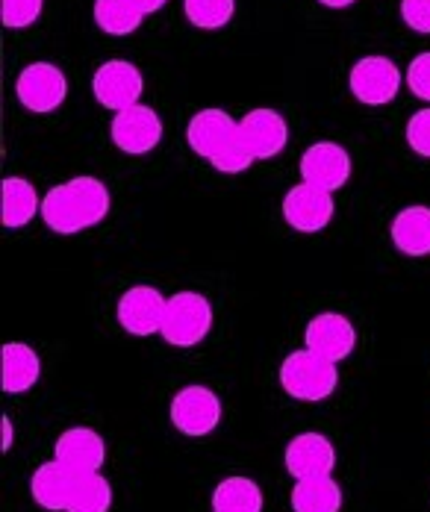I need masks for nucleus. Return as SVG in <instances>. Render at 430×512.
Returning <instances> with one entry per match:
<instances>
[{"label": "nucleus", "mask_w": 430, "mask_h": 512, "mask_svg": "<svg viewBox=\"0 0 430 512\" xmlns=\"http://www.w3.org/2000/svg\"><path fill=\"white\" fill-rule=\"evenodd\" d=\"M283 221L295 230V233H304V236H316L330 227L333 215H336V198L333 192L319 189V186H310V183H298L292 186L286 195H283Z\"/></svg>", "instance_id": "obj_9"}, {"label": "nucleus", "mask_w": 430, "mask_h": 512, "mask_svg": "<svg viewBox=\"0 0 430 512\" xmlns=\"http://www.w3.org/2000/svg\"><path fill=\"white\" fill-rule=\"evenodd\" d=\"M239 136V121L218 106H204L198 109L189 124H186V145L189 151L207 162H213L233 139Z\"/></svg>", "instance_id": "obj_12"}, {"label": "nucleus", "mask_w": 430, "mask_h": 512, "mask_svg": "<svg viewBox=\"0 0 430 512\" xmlns=\"http://www.w3.org/2000/svg\"><path fill=\"white\" fill-rule=\"evenodd\" d=\"M404 139L413 154L430 159V106H422L410 115V121L404 127Z\"/></svg>", "instance_id": "obj_28"}, {"label": "nucleus", "mask_w": 430, "mask_h": 512, "mask_svg": "<svg viewBox=\"0 0 430 512\" xmlns=\"http://www.w3.org/2000/svg\"><path fill=\"white\" fill-rule=\"evenodd\" d=\"M286 471L301 480V477H319V474H333L336 468V445L330 442V436H324L319 430H307L292 436V442L286 445Z\"/></svg>", "instance_id": "obj_15"}, {"label": "nucleus", "mask_w": 430, "mask_h": 512, "mask_svg": "<svg viewBox=\"0 0 430 512\" xmlns=\"http://www.w3.org/2000/svg\"><path fill=\"white\" fill-rule=\"evenodd\" d=\"M298 171H301V180L310 183V186H319L327 192H339L348 186L351 174H354V162L348 148H342L339 142H313L301 159H298Z\"/></svg>", "instance_id": "obj_11"}, {"label": "nucleus", "mask_w": 430, "mask_h": 512, "mask_svg": "<svg viewBox=\"0 0 430 512\" xmlns=\"http://www.w3.org/2000/svg\"><path fill=\"white\" fill-rule=\"evenodd\" d=\"M168 418L177 433H183L189 439H204L218 430V424L224 418V404H221L218 392H213L210 386L189 383L174 392Z\"/></svg>", "instance_id": "obj_4"}, {"label": "nucleus", "mask_w": 430, "mask_h": 512, "mask_svg": "<svg viewBox=\"0 0 430 512\" xmlns=\"http://www.w3.org/2000/svg\"><path fill=\"white\" fill-rule=\"evenodd\" d=\"M389 239L401 256H430V206L410 204L398 209L389 224Z\"/></svg>", "instance_id": "obj_18"}, {"label": "nucleus", "mask_w": 430, "mask_h": 512, "mask_svg": "<svg viewBox=\"0 0 430 512\" xmlns=\"http://www.w3.org/2000/svg\"><path fill=\"white\" fill-rule=\"evenodd\" d=\"M42 380V357L27 342H6L0 357V386L6 395H24Z\"/></svg>", "instance_id": "obj_20"}, {"label": "nucleus", "mask_w": 430, "mask_h": 512, "mask_svg": "<svg viewBox=\"0 0 430 512\" xmlns=\"http://www.w3.org/2000/svg\"><path fill=\"white\" fill-rule=\"evenodd\" d=\"M0 421H3V445H0V448H3V454H6V451H12V445H15V424H12L9 415H3Z\"/></svg>", "instance_id": "obj_31"}, {"label": "nucleus", "mask_w": 430, "mask_h": 512, "mask_svg": "<svg viewBox=\"0 0 430 512\" xmlns=\"http://www.w3.org/2000/svg\"><path fill=\"white\" fill-rule=\"evenodd\" d=\"M322 6H327V9H348V6H354L357 0H319Z\"/></svg>", "instance_id": "obj_33"}, {"label": "nucleus", "mask_w": 430, "mask_h": 512, "mask_svg": "<svg viewBox=\"0 0 430 512\" xmlns=\"http://www.w3.org/2000/svg\"><path fill=\"white\" fill-rule=\"evenodd\" d=\"M33 218H42V195L36 192V186L21 174L3 177V183H0V221H3V227L21 230Z\"/></svg>", "instance_id": "obj_19"}, {"label": "nucleus", "mask_w": 430, "mask_h": 512, "mask_svg": "<svg viewBox=\"0 0 430 512\" xmlns=\"http://www.w3.org/2000/svg\"><path fill=\"white\" fill-rule=\"evenodd\" d=\"M404 89V71L395 59L369 53L348 71V92L363 106H389Z\"/></svg>", "instance_id": "obj_5"}, {"label": "nucleus", "mask_w": 430, "mask_h": 512, "mask_svg": "<svg viewBox=\"0 0 430 512\" xmlns=\"http://www.w3.org/2000/svg\"><path fill=\"white\" fill-rule=\"evenodd\" d=\"M404 83L413 92V98L425 101L430 106V51L416 53L404 71Z\"/></svg>", "instance_id": "obj_29"}, {"label": "nucleus", "mask_w": 430, "mask_h": 512, "mask_svg": "<svg viewBox=\"0 0 430 512\" xmlns=\"http://www.w3.org/2000/svg\"><path fill=\"white\" fill-rule=\"evenodd\" d=\"M304 348L339 365L357 348V327L342 312H319L304 330Z\"/></svg>", "instance_id": "obj_13"}, {"label": "nucleus", "mask_w": 430, "mask_h": 512, "mask_svg": "<svg viewBox=\"0 0 430 512\" xmlns=\"http://www.w3.org/2000/svg\"><path fill=\"white\" fill-rule=\"evenodd\" d=\"M342 501H345V495L333 474L301 477V480H295V486L289 492L292 512H339Z\"/></svg>", "instance_id": "obj_21"}, {"label": "nucleus", "mask_w": 430, "mask_h": 512, "mask_svg": "<svg viewBox=\"0 0 430 512\" xmlns=\"http://www.w3.org/2000/svg\"><path fill=\"white\" fill-rule=\"evenodd\" d=\"M254 162H257V156H254V151L248 148V142L239 133L221 154L215 156L210 165H213L215 171H221V174H245Z\"/></svg>", "instance_id": "obj_27"}, {"label": "nucleus", "mask_w": 430, "mask_h": 512, "mask_svg": "<svg viewBox=\"0 0 430 512\" xmlns=\"http://www.w3.org/2000/svg\"><path fill=\"white\" fill-rule=\"evenodd\" d=\"M0 12L6 30H27L42 18L45 0H0Z\"/></svg>", "instance_id": "obj_26"}, {"label": "nucleus", "mask_w": 430, "mask_h": 512, "mask_svg": "<svg viewBox=\"0 0 430 512\" xmlns=\"http://www.w3.org/2000/svg\"><path fill=\"white\" fill-rule=\"evenodd\" d=\"M142 92H145V74L130 59H107L92 74V95L112 115L142 103Z\"/></svg>", "instance_id": "obj_8"}, {"label": "nucleus", "mask_w": 430, "mask_h": 512, "mask_svg": "<svg viewBox=\"0 0 430 512\" xmlns=\"http://www.w3.org/2000/svg\"><path fill=\"white\" fill-rule=\"evenodd\" d=\"M183 15L198 30H224L236 15V0H183Z\"/></svg>", "instance_id": "obj_25"}, {"label": "nucleus", "mask_w": 430, "mask_h": 512, "mask_svg": "<svg viewBox=\"0 0 430 512\" xmlns=\"http://www.w3.org/2000/svg\"><path fill=\"white\" fill-rule=\"evenodd\" d=\"M277 380L289 398L301 404H322L339 389V365L301 348L280 362Z\"/></svg>", "instance_id": "obj_2"}, {"label": "nucleus", "mask_w": 430, "mask_h": 512, "mask_svg": "<svg viewBox=\"0 0 430 512\" xmlns=\"http://www.w3.org/2000/svg\"><path fill=\"white\" fill-rule=\"evenodd\" d=\"M401 21L419 33V36H430V0H401Z\"/></svg>", "instance_id": "obj_30"}, {"label": "nucleus", "mask_w": 430, "mask_h": 512, "mask_svg": "<svg viewBox=\"0 0 430 512\" xmlns=\"http://www.w3.org/2000/svg\"><path fill=\"white\" fill-rule=\"evenodd\" d=\"M80 474H86V471H77V468H71V465L59 460L42 462L30 477V495L42 510L65 512Z\"/></svg>", "instance_id": "obj_16"}, {"label": "nucleus", "mask_w": 430, "mask_h": 512, "mask_svg": "<svg viewBox=\"0 0 430 512\" xmlns=\"http://www.w3.org/2000/svg\"><path fill=\"white\" fill-rule=\"evenodd\" d=\"M15 98L33 115H51L68 98V77L56 62H30L15 77Z\"/></svg>", "instance_id": "obj_6"}, {"label": "nucleus", "mask_w": 430, "mask_h": 512, "mask_svg": "<svg viewBox=\"0 0 430 512\" xmlns=\"http://www.w3.org/2000/svg\"><path fill=\"white\" fill-rule=\"evenodd\" d=\"M165 304H168V298L162 295L157 286L139 283V286H130L118 298L115 318H118L121 330L130 333V336H136V339L160 336L162 318H165Z\"/></svg>", "instance_id": "obj_10"}, {"label": "nucleus", "mask_w": 430, "mask_h": 512, "mask_svg": "<svg viewBox=\"0 0 430 512\" xmlns=\"http://www.w3.org/2000/svg\"><path fill=\"white\" fill-rule=\"evenodd\" d=\"M213 512H263L266 495L254 477L230 474L213 489Z\"/></svg>", "instance_id": "obj_22"}, {"label": "nucleus", "mask_w": 430, "mask_h": 512, "mask_svg": "<svg viewBox=\"0 0 430 512\" xmlns=\"http://www.w3.org/2000/svg\"><path fill=\"white\" fill-rule=\"evenodd\" d=\"M213 321L215 312L210 298L201 292L183 289V292H174L165 304L160 336L171 348L189 351V348H198L210 336Z\"/></svg>", "instance_id": "obj_3"}, {"label": "nucleus", "mask_w": 430, "mask_h": 512, "mask_svg": "<svg viewBox=\"0 0 430 512\" xmlns=\"http://www.w3.org/2000/svg\"><path fill=\"white\" fill-rule=\"evenodd\" d=\"M109 209V186L92 174L62 180L42 195V221L56 236H77L98 227L101 221H107Z\"/></svg>", "instance_id": "obj_1"}, {"label": "nucleus", "mask_w": 430, "mask_h": 512, "mask_svg": "<svg viewBox=\"0 0 430 512\" xmlns=\"http://www.w3.org/2000/svg\"><path fill=\"white\" fill-rule=\"evenodd\" d=\"M165 3H168V0H136V6L145 12V18H148V15H157Z\"/></svg>", "instance_id": "obj_32"}, {"label": "nucleus", "mask_w": 430, "mask_h": 512, "mask_svg": "<svg viewBox=\"0 0 430 512\" xmlns=\"http://www.w3.org/2000/svg\"><path fill=\"white\" fill-rule=\"evenodd\" d=\"M112 510V483L101 471L80 474L74 495L68 501L65 512H109Z\"/></svg>", "instance_id": "obj_24"}, {"label": "nucleus", "mask_w": 430, "mask_h": 512, "mask_svg": "<svg viewBox=\"0 0 430 512\" xmlns=\"http://www.w3.org/2000/svg\"><path fill=\"white\" fill-rule=\"evenodd\" d=\"M239 133L254 151L257 162L280 156L289 145V121L274 106H254L251 112H245L239 121Z\"/></svg>", "instance_id": "obj_14"}, {"label": "nucleus", "mask_w": 430, "mask_h": 512, "mask_svg": "<svg viewBox=\"0 0 430 512\" xmlns=\"http://www.w3.org/2000/svg\"><path fill=\"white\" fill-rule=\"evenodd\" d=\"M92 18H95L98 30L121 39V36H133L142 27L145 12L136 6V0H95Z\"/></svg>", "instance_id": "obj_23"}, {"label": "nucleus", "mask_w": 430, "mask_h": 512, "mask_svg": "<svg viewBox=\"0 0 430 512\" xmlns=\"http://www.w3.org/2000/svg\"><path fill=\"white\" fill-rule=\"evenodd\" d=\"M54 460L65 462L77 471H101L107 462V442L95 427H68L59 433L54 445Z\"/></svg>", "instance_id": "obj_17"}, {"label": "nucleus", "mask_w": 430, "mask_h": 512, "mask_svg": "<svg viewBox=\"0 0 430 512\" xmlns=\"http://www.w3.org/2000/svg\"><path fill=\"white\" fill-rule=\"evenodd\" d=\"M165 127L160 112L148 103H136L130 109H121L109 121V139L112 145L127 156H148L160 148Z\"/></svg>", "instance_id": "obj_7"}]
</instances>
